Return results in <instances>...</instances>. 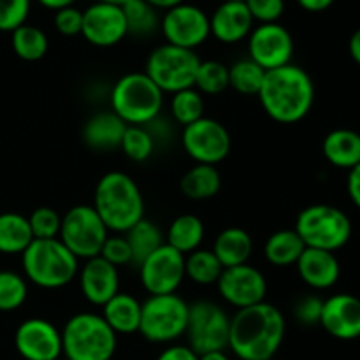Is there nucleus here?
<instances>
[{
	"instance_id": "nucleus-1",
	"label": "nucleus",
	"mask_w": 360,
	"mask_h": 360,
	"mask_svg": "<svg viewBox=\"0 0 360 360\" xmlns=\"http://www.w3.org/2000/svg\"><path fill=\"white\" fill-rule=\"evenodd\" d=\"M285 333L283 313L264 301L231 316L229 348L239 360H271L280 350Z\"/></svg>"
},
{
	"instance_id": "nucleus-2",
	"label": "nucleus",
	"mask_w": 360,
	"mask_h": 360,
	"mask_svg": "<svg viewBox=\"0 0 360 360\" xmlns=\"http://www.w3.org/2000/svg\"><path fill=\"white\" fill-rule=\"evenodd\" d=\"M257 97L269 118L292 125L304 120L311 111L315 104V84L302 67L288 63L266 70Z\"/></svg>"
},
{
	"instance_id": "nucleus-3",
	"label": "nucleus",
	"mask_w": 360,
	"mask_h": 360,
	"mask_svg": "<svg viewBox=\"0 0 360 360\" xmlns=\"http://www.w3.org/2000/svg\"><path fill=\"white\" fill-rule=\"evenodd\" d=\"M94 210L109 232L125 234L144 218L143 193L129 174L111 171L97 181Z\"/></svg>"
},
{
	"instance_id": "nucleus-4",
	"label": "nucleus",
	"mask_w": 360,
	"mask_h": 360,
	"mask_svg": "<svg viewBox=\"0 0 360 360\" xmlns=\"http://www.w3.org/2000/svg\"><path fill=\"white\" fill-rule=\"evenodd\" d=\"M25 280L44 290H58L72 283L79 273V260L56 239H34L21 253Z\"/></svg>"
},
{
	"instance_id": "nucleus-5",
	"label": "nucleus",
	"mask_w": 360,
	"mask_h": 360,
	"mask_svg": "<svg viewBox=\"0 0 360 360\" xmlns=\"http://www.w3.org/2000/svg\"><path fill=\"white\" fill-rule=\"evenodd\" d=\"M111 111L125 125L148 127L160 116L164 91L146 72H129L120 77L111 90Z\"/></svg>"
},
{
	"instance_id": "nucleus-6",
	"label": "nucleus",
	"mask_w": 360,
	"mask_h": 360,
	"mask_svg": "<svg viewBox=\"0 0 360 360\" xmlns=\"http://www.w3.org/2000/svg\"><path fill=\"white\" fill-rule=\"evenodd\" d=\"M63 357L67 360H111L118 336L97 313H77L62 329Z\"/></svg>"
},
{
	"instance_id": "nucleus-7",
	"label": "nucleus",
	"mask_w": 360,
	"mask_h": 360,
	"mask_svg": "<svg viewBox=\"0 0 360 360\" xmlns=\"http://www.w3.org/2000/svg\"><path fill=\"white\" fill-rule=\"evenodd\" d=\"M294 231L306 248L338 252L352 238V221L345 211L329 204L304 207L295 220Z\"/></svg>"
},
{
	"instance_id": "nucleus-8",
	"label": "nucleus",
	"mask_w": 360,
	"mask_h": 360,
	"mask_svg": "<svg viewBox=\"0 0 360 360\" xmlns=\"http://www.w3.org/2000/svg\"><path fill=\"white\" fill-rule=\"evenodd\" d=\"M190 304L178 294L150 295L141 306L139 334L150 343H172L185 336Z\"/></svg>"
},
{
	"instance_id": "nucleus-9",
	"label": "nucleus",
	"mask_w": 360,
	"mask_h": 360,
	"mask_svg": "<svg viewBox=\"0 0 360 360\" xmlns=\"http://www.w3.org/2000/svg\"><path fill=\"white\" fill-rule=\"evenodd\" d=\"M199 63L195 51L165 42L150 53L144 72L164 94L172 95L193 88Z\"/></svg>"
},
{
	"instance_id": "nucleus-10",
	"label": "nucleus",
	"mask_w": 360,
	"mask_h": 360,
	"mask_svg": "<svg viewBox=\"0 0 360 360\" xmlns=\"http://www.w3.org/2000/svg\"><path fill=\"white\" fill-rule=\"evenodd\" d=\"M109 231L94 210V206L79 204L62 217L58 239L77 260H88L101 255Z\"/></svg>"
},
{
	"instance_id": "nucleus-11",
	"label": "nucleus",
	"mask_w": 360,
	"mask_h": 360,
	"mask_svg": "<svg viewBox=\"0 0 360 360\" xmlns=\"http://www.w3.org/2000/svg\"><path fill=\"white\" fill-rule=\"evenodd\" d=\"M231 316L213 301H197L190 304L186 340L197 355L224 352L229 348Z\"/></svg>"
},
{
	"instance_id": "nucleus-12",
	"label": "nucleus",
	"mask_w": 360,
	"mask_h": 360,
	"mask_svg": "<svg viewBox=\"0 0 360 360\" xmlns=\"http://www.w3.org/2000/svg\"><path fill=\"white\" fill-rule=\"evenodd\" d=\"M181 144L185 153L195 164L214 165L225 160L232 150V139L225 125L213 118H200L183 127Z\"/></svg>"
},
{
	"instance_id": "nucleus-13",
	"label": "nucleus",
	"mask_w": 360,
	"mask_h": 360,
	"mask_svg": "<svg viewBox=\"0 0 360 360\" xmlns=\"http://www.w3.org/2000/svg\"><path fill=\"white\" fill-rule=\"evenodd\" d=\"M137 267L141 285L150 295L176 294L185 280V255L165 243Z\"/></svg>"
},
{
	"instance_id": "nucleus-14",
	"label": "nucleus",
	"mask_w": 360,
	"mask_h": 360,
	"mask_svg": "<svg viewBox=\"0 0 360 360\" xmlns=\"http://www.w3.org/2000/svg\"><path fill=\"white\" fill-rule=\"evenodd\" d=\"M160 28L167 44L192 51L211 35L210 16L200 7L185 2L165 11Z\"/></svg>"
},
{
	"instance_id": "nucleus-15",
	"label": "nucleus",
	"mask_w": 360,
	"mask_h": 360,
	"mask_svg": "<svg viewBox=\"0 0 360 360\" xmlns=\"http://www.w3.org/2000/svg\"><path fill=\"white\" fill-rule=\"evenodd\" d=\"M218 292L227 304L238 309L250 308L266 301L267 280L262 271L250 264L227 267L217 281Z\"/></svg>"
},
{
	"instance_id": "nucleus-16",
	"label": "nucleus",
	"mask_w": 360,
	"mask_h": 360,
	"mask_svg": "<svg viewBox=\"0 0 360 360\" xmlns=\"http://www.w3.org/2000/svg\"><path fill=\"white\" fill-rule=\"evenodd\" d=\"M248 53L264 70H273L292 63L294 39L280 23L259 25L248 35Z\"/></svg>"
},
{
	"instance_id": "nucleus-17",
	"label": "nucleus",
	"mask_w": 360,
	"mask_h": 360,
	"mask_svg": "<svg viewBox=\"0 0 360 360\" xmlns=\"http://www.w3.org/2000/svg\"><path fill=\"white\" fill-rule=\"evenodd\" d=\"M14 347L25 360H56L63 357L62 330L49 320L28 319L18 326Z\"/></svg>"
},
{
	"instance_id": "nucleus-18",
	"label": "nucleus",
	"mask_w": 360,
	"mask_h": 360,
	"mask_svg": "<svg viewBox=\"0 0 360 360\" xmlns=\"http://www.w3.org/2000/svg\"><path fill=\"white\" fill-rule=\"evenodd\" d=\"M81 35L97 48H111L129 35L123 7L95 2L83 11Z\"/></svg>"
},
{
	"instance_id": "nucleus-19",
	"label": "nucleus",
	"mask_w": 360,
	"mask_h": 360,
	"mask_svg": "<svg viewBox=\"0 0 360 360\" xmlns=\"http://www.w3.org/2000/svg\"><path fill=\"white\" fill-rule=\"evenodd\" d=\"M320 326L327 334L341 341L360 338V299L352 294L330 295L323 301Z\"/></svg>"
},
{
	"instance_id": "nucleus-20",
	"label": "nucleus",
	"mask_w": 360,
	"mask_h": 360,
	"mask_svg": "<svg viewBox=\"0 0 360 360\" xmlns=\"http://www.w3.org/2000/svg\"><path fill=\"white\" fill-rule=\"evenodd\" d=\"M77 278H79L83 297L98 308H102L109 299H112L120 292L118 267L109 264L101 255L84 260L83 266L79 267Z\"/></svg>"
},
{
	"instance_id": "nucleus-21",
	"label": "nucleus",
	"mask_w": 360,
	"mask_h": 360,
	"mask_svg": "<svg viewBox=\"0 0 360 360\" xmlns=\"http://www.w3.org/2000/svg\"><path fill=\"white\" fill-rule=\"evenodd\" d=\"M210 30L224 44H238L253 30V18L245 2H221L210 16Z\"/></svg>"
},
{
	"instance_id": "nucleus-22",
	"label": "nucleus",
	"mask_w": 360,
	"mask_h": 360,
	"mask_svg": "<svg viewBox=\"0 0 360 360\" xmlns=\"http://www.w3.org/2000/svg\"><path fill=\"white\" fill-rule=\"evenodd\" d=\"M299 278L313 290H329L338 283L341 266L338 257L326 250L306 248L295 264Z\"/></svg>"
},
{
	"instance_id": "nucleus-23",
	"label": "nucleus",
	"mask_w": 360,
	"mask_h": 360,
	"mask_svg": "<svg viewBox=\"0 0 360 360\" xmlns=\"http://www.w3.org/2000/svg\"><path fill=\"white\" fill-rule=\"evenodd\" d=\"M127 125L112 111H101L83 127V141L95 151H111L120 148Z\"/></svg>"
},
{
	"instance_id": "nucleus-24",
	"label": "nucleus",
	"mask_w": 360,
	"mask_h": 360,
	"mask_svg": "<svg viewBox=\"0 0 360 360\" xmlns=\"http://www.w3.org/2000/svg\"><path fill=\"white\" fill-rule=\"evenodd\" d=\"M141 306L143 302L137 301L134 295L118 292L112 299H109L102 306V319L108 326L115 330V334H136L139 333L141 326Z\"/></svg>"
},
{
	"instance_id": "nucleus-25",
	"label": "nucleus",
	"mask_w": 360,
	"mask_h": 360,
	"mask_svg": "<svg viewBox=\"0 0 360 360\" xmlns=\"http://www.w3.org/2000/svg\"><path fill=\"white\" fill-rule=\"evenodd\" d=\"M211 252L217 255L224 269L248 264L253 253V239L245 229L229 227L217 236Z\"/></svg>"
},
{
	"instance_id": "nucleus-26",
	"label": "nucleus",
	"mask_w": 360,
	"mask_h": 360,
	"mask_svg": "<svg viewBox=\"0 0 360 360\" xmlns=\"http://www.w3.org/2000/svg\"><path fill=\"white\" fill-rule=\"evenodd\" d=\"M323 157L340 169H354L360 164V134L350 129H336L322 143Z\"/></svg>"
},
{
	"instance_id": "nucleus-27",
	"label": "nucleus",
	"mask_w": 360,
	"mask_h": 360,
	"mask_svg": "<svg viewBox=\"0 0 360 360\" xmlns=\"http://www.w3.org/2000/svg\"><path fill=\"white\" fill-rule=\"evenodd\" d=\"M204 236H206V227L199 217L179 214L169 225L167 234H165V245H169L183 255H188V253L200 248Z\"/></svg>"
},
{
	"instance_id": "nucleus-28",
	"label": "nucleus",
	"mask_w": 360,
	"mask_h": 360,
	"mask_svg": "<svg viewBox=\"0 0 360 360\" xmlns=\"http://www.w3.org/2000/svg\"><path fill=\"white\" fill-rule=\"evenodd\" d=\"M306 250L304 243L294 229H281L273 232L264 245V255L271 266H295Z\"/></svg>"
},
{
	"instance_id": "nucleus-29",
	"label": "nucleus",
	"mask_w": 360,
	"mask_h": 360,
	"mask_svg": "<svg viewBox=\"0 0 360 360\" xmlns=\"http://www.w3.org/2000/svg\"><path fill=\"white\" fill-rule=\"evenodd\" d=\"M183 195L190 200H207L218 195L221 188V174L214 165L195 164L179 181Z\"/></svg>"
},
{
	"instance_id": "nucleus-30",
	"label": "nucleus",
	"mask_w": 360,
	"mask_h": 360,
	"mask_svg": "<svg viewBox=\"0 0 360 360\" xmlns=\"http://www.w3.org/2000/svg\"><path fill=\"white\" fill-rule=\"evenodd\" d=\"M34 241L28 217L20 213L0 214V253L21 255Z\"/></svg>"
},
{
	"instance_id": "nucleus-31",
	"label": "nucleus",
	"mask_w": 360,
	"mask_h": 360,
	"mask_svg": "<svg viewBox=\"0 0 360 360\" xmlns=\"http://www.w3.org/2000/svg\"><path fill=\"white\" fill-rule=\"evenodd\" d=\"M123 236L129 243L130 252H132V264H136V266H139L144 259H148L151 253L157 252L165 243L160 227L151 220H146V218L137 221Z\"/></svg>"
},
{
	"instance_id": "nucleus-32",
	"label": "nucleus",
	"mask_w": 360,
	"mask_h": 360,
	"mask_svg": "<svg viewBox=\"0 0 360 360\" xmlns=\"http://www.w3.org/2000/svg\"><path fill=\"white\" fill-rule=\"evenodd\" d=\"M224 273V266L217 259L211 250H195V252L185 255V278H190L193 283L202 285H217Z\"/></svg>"
},
{
	"instance_id": "nucleus-33",
	"label": "nucleus",
	"mask_w": 360,
	"mask_h": 360,
	"mask_svg": "<svg viewBox=\"0 0 360 360\" xmlns=\"http://www.w3.org/2000/svg\"><path fill=\"white\" fill-rule=\"evenodd\" d=\"M11 44L18 58L25 62H37L44 58L48 53L49 42L44 32L34 25H21L14 32H11Z\"/></svg>"
},
{
	"instance_id": "nucleus-34",
	"label": "nucleus",
	"mask_w": 360,
	"mask_h": 360,
	"mask_svg": "<svg viewBox=\"0 0 360 360\" xmlns=\"http://www.w3.org/2000/svg\"><path fill=\"white\" fill-rule=\"evenodd\" d=\"M266 70L252 58L238 60L229 67V88L241 95H259Z\"/></svg>"
},
{
	"instance_id": "nucleus-35",
	"label": "nucleus",
	"mask_w": 360,
	"mask_h": 360,
	"mask_svg": "<svg viewBox=\"0 0 360 360\" xmlns=\"http://www.w3.org/2000/svg\"><path fill=\"white\" fill-rule=\"evenodd\" d=\"M204 95L195 88L176 91L171 97V115L178 125L188 127L204 118Z\"/></svg>"
},
{
	"instance_id": "nucleus-36",
	"label": "nucleus",
	"mask_w": 360,
	"mask_h": 360,
	"mask_svg": "<svg viewBox=\"0 0 360 360\" xmlns=\"http://www.w3.org/2000/svg\"><path fill=\"white\" fill-rule=\"evenodd\" d=\"M123 14H125L129 34L137 37H146L160 27L157 9L151 7L146 0H129L123 6Z\"/></svg>"
},
{
	"instance_id": "nucleus-37",
	"label": "nucleus",
	"mask_w": 360,
	"mask_h": 360,
	"mask_svg": "<svg viewBox=\"0 0 360 360\" xmlns=\"http://www.w3.org/2000/svg\"><path fill=\"white\" fill-rule=\"evenodd\" d=\"M193 88L202 95H220L229 88V67L217 60L200 62Z\"/></svg>"
},
{
	"instance_id": "nucleus-38",
	"label": "nucleus",
	"mask_w": 360,
	"mask_h": 360,
	"mask_svg": "<svg viewBox=\"0 0 360 360\" xmlns=\"http://www.w3.org/2000/svg\"><path fill=\"white\" fill-rule=\"evenodd\" d=\"M120 150L132 162H146L155 150L153 134L148 127L127 125Z\"/></svg>"
},
{
	"instance_id": "nucleus-39",
	"label": "nucleus",
	"mask_w": 360,
	"mask_h": 360,
	"mask_svg": "<svg viewBox=\"0 0 360 360\" xmlns=\"http://www.w3.org/2000/svg\"><path fill=\"white\" fill-rule=\"evenodd\" d=\"M28 297V281L14 271H0V311H16Z\"/></svg>"
},
{
	"instance_id": "nucleus-40",
	"label": "nucleus",
	"mask_w": 360,
	"mask_h": 360,
	"mask_svg": "<svg viewBox=\"0 0 360 360\" xmlns=\"http://www.w3.org/2000/svg\"><path fill=\"white\" fill-rule=\"evenodd\" d=\"M28 224L34 239H56L60 234L62 217L53 207L41 206L32 211Z\"/></svg>"
},
{
	"instance_id": "nucleus-41",
	"label": "nucleus",
	"mask_w": 360,
	"mask_h": 360,
	"mask_svg": "<svg viewBox=\"0 0 360 360\" xmlns=\"http://www.w3.org/2000/svg\"><path fill=\"white\" fill-rule=\"evenodd\" d=\"M30 0H0V32H14L27 23Z\"/></svg>"
},
{
	"instance_id": "nucleus-42",
	"label": "nucleus",
	"mask_w": 360,
	"mask_h": 360,
	"mask_svg": "<svg viewBox=\"0 0 360 360\" xmlns=\"http://www.w3.org/2000/svg\"><path fill=\"white\" fill-rule=\"evenodd\" d=\"M101 257L104 260H108L109 264H112L115 267L132 264V252H130V246L129 243H127L125 236L122 234L108 236V239H105L104 245H102Z\"/></svg>"
},
{
	"instance_id": "nucleus-43",
	"label": "nucleus",
	"mask_w": 360,
	"mask_h": 360,
	"mask_svg": "<svg viewBox=\"0 0 360 360\" xmlns=\"http://www.w3.org/2000/svg\"><path fill=\"white\" fill-rule=\"evenodd\" d=\"M253 21L264 23H278L285 11V0H245Z\"/></svg>"
},
{
	"instance_id": "nucleus-44",
	"label": "nucleus",
	"mask_w": 360,
	"mask_h": 360,
	"mask_svg": "<svg viewBox=\"0 0 360 360\" xmlns=\"http://www.w3.org/2000/svg\"><path fill=\"white\" fill-rule=\"evenodd\" d=\"M323 301L316 295H304L294 304V316L301 326H320Z\"/></svg>"
},
{
	"instance_id": "nucleus-45",
	"label": "nucleus",
	"mask_w": 360,
	"mask_h": 360,
	"mask_svg": "<svg viewBox=\"0 0 360 360\" xmlns=\"http://www.w3.org/2000/svg\"><path fill=\"white\" fill-rule=\"evenodd\" d=\"M55 28L65 37L79 35L83 28V11L74 6L55 11Z\"/></svg>"
},
{
	"instance_id": "nucleus-46",
	"label": "nucleus",
	"mask_w": 360,
	"mask_h": 360,
	"mask_svg": "<svg viewBox=\"0 0 360 360\" xmlns=\"http://www.w3.org/2000/svg\"><path fill=\"white\" fill-rule=\"evenodd\" d=\"M157 360H199V355L188 345H172L165 348Z\"/></svg>"
},
{
	"instance_id": "nucleus-47",
	"label": "nucleus",
	"mask_w": 360,
	"mask_h": 360,
	"mask_svg": "<svg viewBox=\"0 0 360 360\" xmlns=\"http://www.w3.org/2000/svg\"><path fill=\"white\" fill-rule=\"evenodd\" d=\"M347 190L352 202L355 204V207H359L360 210V164H357L354 169L348 171Z\"/></svg>"
},
{
	"instance_id": "nucleus-48",
	"label": "nucleus",
	"mask_w": 360,
	"mask_h": 360,
	"mask_svg": "<svg viewBox=\"0 0 360 360\" xmlns=\"http://www.w3.org/2000/svg\"><path fill=\"white\" fill-rule=\"evenodd\" d=\"M297 4L309 13H322L333 6L334 0H297Z\"/></svg>"
},
{
	"instance_id": "nucleus-49",
	"label": "nucleus",
	"mask_w": 360,
	"mask_h": 360,
	"mask_svg": "<svg viewBox=\"0 0 360 360\" xmlns=\"http://www.w3.org/2000/svg\"><path fill=\"white\" fill-rule=\"evenodd\" d=\"M348 51H350V56L354 58V62L360 65V28L352 34L350 41H348Z\"/></svg>"
},
{
	"instance_id": "nucleus-50",
	"label": "nucleus",
	"mask_w": 360,
	"mask_h": 360,
	"mask_svg": "<svg viewBox=\"0 0 360 360\" xmlns=\"http://www.w3.org/2000/svg\"><path fill=\"white\" fill-rule=\"evenodd\" d=\"M74 2H76V0H39V4H41L42 7H46V9H51V11H58V9H63V7H70V6H74Z\"/></svg>"
},
{
	"instance_id": "nucleus-51",
	"label": "nucleus",
	"mask_w": 360,
	"mask_h": 360,
	"mask_svg": "<svg viewBox=\"0 0 360 360\" xmlns=\"http://www.w3.org/2000/svg\"><path fill=\"white\" fill-rule=\"evenodd\" d=\"M148 4H150L151 7H155V9H172V7L179 6V4H183L185 0H146Z\"/></svg>"
},
{
	"instance_id": "nucleus-52",
	"label": "nucleus",
	"mask_w": 360,
	"mask_h": 360,
	"mask_svg": "<svg viewBox=\"0 0 360 360\" xmlns=\"http://www.w3.org/2000/svg\"><path fill=\"white\" fill-rule=\"evenodd\" d=\"M199 360H231L225 352H210V354L199 355Z\"/></svg>"
},
{
	"instance_id": "nucleus-53",
	"label": "nucleus",
	"mask_w": 360,
	"mask_h": 360,
	"mask_svg": "<svg viewBox=\"0 0 360 360\" xmlns=\"http://www.w3.org/2000/svg\"><path fill=\"white\" fill-rule=\"evenodd\" d=\"M97 2H105V4H112V6L123 7L127 2H129V0H97Z\"/></svg>"
},
{
	"instance_id": "nucleus-54",
	"label": "nucleus",
	"mask_w": 360,
	"mask_h": 360,
	"mask_svg": "<svg viewBox=\"0 0 360 360\" xmlns=\"http://www.w3.org/2000/svg\"><path fill=\"white\" fill-rule=\"evenodd\" d=\"M224 2H245V0H224Z\"/></svg>"
},
{
	"instance_id": "nucleus-55",
	"label": "nucleus",
	"mask_w": 360,
	"mask_h": 360,
	"mask_svg": "<svg viewBox=\"0 0 360 360\" xmlns=\"http://www.w3.org/2000/svg\"><path fill=\"white\" fill-rule=\"evenodd\" d=\"M56 360H67L65 357H60V359H56Z\"/></svg>"
},
{
	"instance_id": "nucleus-56",
	"label": "nucleus",
	"mask_w": 360,
	"mask_h": 360,
	"mask_svg": "<svg viewBox=\"0 0 360 360\" xmlns=\"http://www.w3.org/2000/svg\"><path fill=\"white\" fill-rule=\"evenodd\" d=\"M271 360H276V359H271Z\"/></svg>"
}]
</instances>
